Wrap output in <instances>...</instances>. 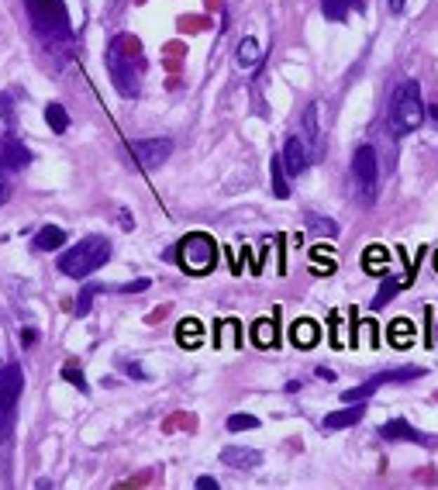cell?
Masks as SVG:
<instances>
[{"label": "cell", "mask_w": 438, "mask_h": 490, "mask_svg": "<svg viewBox=\"0 0 438 490\" xmlns=\"http://www.w3.org/2000/svg\"><path fill=\"white\" fill-rule=\"evenodd\" d=\"M107 259H111V242L100 239V235H86V239H80L73 249H66L59 256V273L73 277V280H83V277L97 273Z\"/></svg>", "instance_id": "obj_1"}, {"label": "cell", "mask_w": 438, "mask_h": 490, "mask_svg": "<svg viewBox=\"0 0 438 490\" xmlns=\"http://www.w3.org/2000/svg\"><path fill=\"white\" fill-rule=\"evenodd\" d=\"M425 121V104H421V83L418 80H404L394 93V107H390V131L404 135L414 131L418 124Z\"/></svg>", "instance_id": "obj_2"}, {"label": "cell", "mask_w": 438, "mask_h": 490, "mask_svg": "<svg viewBox=\"0 0 438 490\" xmlns=\"http://www.w3.org/2000/svg\"><path fill=\"white\" fill-rule=\"evenodd\" d=\"M352 180H356V201L369 207L380 194V159L373 145H359L352 156Z\"/></svg>", "instance_id": "obj_3"}, {"label": "cell", "mask_w": 438, "mask_h": 490, "mask_svg": "<svg viewBox=\"0 0 438 490\" xmlns=\"http://www.w3.org/2000/svg\"><path fill=\"white\" fill-rule=\"evenodd\" d=\"M21 390H25V373L18 363H7L0 369V442H7L14 432V411L21 401Z\"/></svg>", "instance_id": "obj_4"}, {"label": "cell", "mask_w": 438, "mask_h": 490, "mask_svg": "<svg viewBox=\"0 0 438 490\" xmlns=\"http://www.w3.org/2000/svg\"><path fill=\"white\" fill-rule=\"evenodd\" d=\"M214 263H218V242L207 232H194V235H187L180 242V266L187 273L204 277V273L214 270Z\"/></svg>", "instance_id": "obj_5"}, {"label": "cell", "mask_w": 438, "mask_h": 490, "mask_svg": "<svg viewBox=\"0 0 438 490\" xmlns=\"http://www.w3.org/2000/svg\"><path fill=\"white\" fill-rule=\"evenodd\" d=\"M28 4V14L35 21L41 35L48 39H66L69 35V18H66V7L62 0H25Z\"/></svg>", "instance_id": "obj_6"}, {"label": "cell", "mask_w": 438, "mask_h": 490, "mask_svg": "<svg viewBox=\"0 0 438 490\" xmlns=\"http://www.w3.org/2000/svg\"><path fill=\"white\" fill-rule=\"evenodd\" d=\"M138 69H142V62L124 55L121 45L107 52V73H111V83L121 97H138Z\"/></svg>", "instance_id": "obj_7"}, {"label": "cell", "mask_w": 438, "mask_h": 490, "mask_svg": "<svg viewBox=\"0 0 438 490\" xmlns=\"http://www.w3.org/2000/svg\"><path fill=\"white\" fill-rule=\"evenodd\" d=\"M380 435H383L387 442H418V446H425V449H435L438 446L435 435L418 432L407 418H390V421H383V425H380Z\"/></svg>", "instance_id": "obj_8"}, {"label": "cell", "mask_w": 438, "mask_h": 490, "mask_svg": "<svg viewBox=\"0 0 438 490\" xmlns=\"http://www.w3.org/2000/svg\"><path fill=\"white\" fill-rule=\"evenodd\" d=\"M128 152L135 156V163L145 166V169H156L173 156V142L169 138H142V142H131Z\"/></svg>", "instance_id": "obj_9"}, {"label": "cell", "mask_w": 438, "mask_h": 490, "mask_svg": "<svg viewBox=\"0 0 438 490\" xmlns=\"http://www.w3.org/2000/svg\"><path fill=\"white\" fill-rule=\"evenodd\" d=\"M283 169H286V176H300L307 166H311V152H307V145H304V138L300 135H290L286 138V145H283Z\"/></svg>", "instance_id": "obj_10"}, {"label": "cell", "mask_w": 438, "mask_h": 490, "mask_svg": "<svg viewBox=\"0 0 438 490\" xmlns=\"http://www.w3.org/2000/svg\"><path fill=\"white\" fill-rule=\"evenodd\" d=\"M0 159L11 166V169H25V166H32V152H28V145L21 138L4 135L0 138Z\"/></svg>", "instance_id": "obj_11"}, {"label": "cell", "mask_w": 438, "mask_h": 490, "mask_svg": "<svg viewBox=\"0 0 438 490\" xmlns=\"http://www.w3.org/2000/svg\"><path fill=\"white\" fill-rule=\"evenodd\" d=\"M304 145L311 156H321L324 149V138H321V104H311L304 111Z\"/></svg>", "instance_id": "obj_12"}, {"label": "cell", "mask_w": 438, "mask_h": 490, "mask_svg": "<svg viewBox=\"0 0 438 490\" xmlns=\"http://www.w3.org/2000/svg\"><path fill=\"white\" fill-rule=\"evenodd\" d=\"M221 463L232 466V470H248V466H259L263 463V452L245 449V446H228V449H221Z\"/></svg>", "instance_id": "obj_13"}, {"label": "cell", "mask_w": 438, "mask_h": 490, "mask_svg": "<svg viewBox=\"0 0 438 490\" xmlns=\"http://www.w3.org/2000/svg\"><path fill=\"white\" fill-rule=\"evenodd\" d=\"M362 414H366V404H362V401H359V404H349V408L328 414V418H324V428H328V432H335V428H349V425H359V421H362Z\"/></svg>", "instance_id": "obj_14"}, {"label": "cell", "mask_w": 438, "mask_h": 490, "mask_svg": "<svg viewBox=\"0 0 438 490\" xmlns=\"http://www.w3.org/2000/svg\"><path fill=\"white\" fill-rule=\"evenodd\" d=\"M62 242H66V232L59 225H45V228H39V235L32 239V249L35 252H52V249H62Z\"/></svg>", "instance_id": "obj_15"}, {"label": "cell", "mask_w": 438, "mask_h": 490, "mask_svg": "<svg viewBox=\"0 0 438 490\" xmlns=\"http://www.w3.org/2000/svg\"><path fill=\"white\" fill-rule=\"evenodd\" d=\"M252 342H255L259 349H273V345H277V322H273V318H259V322L252 325Z\"/></svg>", "instance_id": "obj_16"}, {"label": "cell", "mask_w": 438, "mask_h": 490, "mask_svg": "<svg viewBox=\"0 0 438 490\" xmlns=\"http://www.w3.org/2000/svg\"><path fill=\"white\" fill-rule=\"evenodd\" d=\"M290 338H293V345H300V349H311V345L318 342V325H314L311 318H300V322H293Z\"/></svg>", "instance_id": "obj_17"}, {"label": "cell", "mask_w": 438, "mask_h": 490, "mask_svg": "<svg viewBox=\"0 0 438 490\" xmlns=\"http://www.w3.org/2000/svg\"><path fill=\"white\" fill-rule=\"evenodd\" d=\"M352 7L362 11V0H321V14H324L328 21H345Z\"/></svg>", "instance_id": "obj_18"}, {"label": "cell", "mask_w": 438, "mask_h": 490, "mask_svg": "<svg viewBox=\"0 0 438 490\" xmlns=\"http://www.w3.org/2000/svg\"><path fill=\"white\" fill-rule=\"evenodd\" d=\"M176 331H180L176 338H180V345H183V349H197L200 342H204V325H200L197 318H187V322H180V328H176Z\"/></svg>", "instance_id": "obj_19"}, {"label": "cell", "mask_w": 438, "mask_h": 490, "mask_svg": "<svg viewBox=\"0 0 438 490\" xmlns=\"http://www.w3.org/2000/svg\"><path fill=\"white\" fill-rule=\"evenodd\" d=\"M418 376H425L421 366H400V369H387V373H380L373 380H376V387H383V383H407V380H418Z\"/></svg>", "instance_id": "obj_20"}, {"label": "cell", "mask_w": 438, "mask_h": 490, "mask_svg": "<svg viewBox=\"0 0 438 490\" xmlns=\"http://www.w3.org/2000/svg\"><path fill=\"white\" fill-rule=\"evenodd\" d=\"M235 59H239L241 69H255V66H259V59H263V52H259V41H255V39H241L239 41V52H235Z\"/></svg>", "instance_id": "obj_21"}, {"label": "cell", "mask_w": 438, "mask_h": 490, "mask_svg": "<svg viewBox=\"0 0 438 490\" xmlns=\"http://www.w3.org/2000/svg\"><path fill=\"white\" fill-rule=\"evenodd\" d=\"M387 338H390L397 349H407V345L414 342V325H411L407 318H397V322L390 325V331H387Z\"/></svg>", "instance_id": "obj_22"}, {"label": "cell", "mask_w": 438, "mask_h": 490, "mask_svg": "<svg viewBox=\"0 0 438 490\" xmlns=\"http://www.w3.org/2000/svg\"><path fill=\"white\" fill-rule=\"evenodd\" d=\"M270 173H273V190H277L279 201H286L290 197V176H286V169H283V159L279 156H273V163H270Z\"/></svg>", "instance_id": "obj_23"}, {"label": "cell", "mask_w": 438, "mask_h": 490, "mask_svg": "<svg viewBox=\"0 0 438 490\" xmlns=\"http://www.w3.org/2000/svg\"><path fill=\"white\" fill-rule=\"evenodd\" d=\"M45 121H48V128H52L55 135L69 131V114H66L62 104H48V107H45Z\"/></svg>", "instance_id": "obj_24"}, {"label": "cell", "mask_w": 438, "mask_h": 490, "mask_svg": "<svg viewBox=\"0 0 438 490\" xmlns=\"http://www.w3.org/2000/svg\"><path fill=\"white\" fill-rule=\"evenodd\" d=\"M387 259H390V256H387V249H383V245H369V252H366V259H362V263H366V270H369V273H387Z\"/></svg>", "instance_id": "obj_25"}, {"label": "cell", "mask_w": 438, "mask_h": 490, "mask_svg": "<svg viewBox=\"0 0 438 490\" xmlns=\"http://www.w3.org/2000/svg\"><path fill=\"white\" fill-rule=\"evenodd\" d=\"M11 190H14V169L0 159V204L11 201Z\"/></svg>", "instance_id": "obj_26"}, {"label": "cell", "mask_w": 438, "mask_h": 490, "mask_svg": "<svg viewBox=\"0 0 438 490\" xmlns=\"http://www.w3.org/2000/svg\"><path fill=\"white\" fill-rule=\"evenodd\" d=\"M373 394H376V380H366V383L356 387V390H345L342 401H345V404H356V401H366V397H373Z\"/></svg>", "instance_id": "obj_27"}, {"label": "cell", "mask_w": 438, "mask_h": 490, "mask_svg": "<svg viewBox=\"0 0 438 490\" xmlns=\"http://www.w3.org/2000/svg\"><path fill=\"white\" fill-rule=\"evenodd\" d=\"M252 428H259L255 414H232L228 418V432H252Z\"/></svg>", "instance_id": "obj_28"}, {"label": "cell", "mask_w": 438, "mask_h": 490, "mask_svg": "<svg viewBox=\"0 0 438 490\" xmlns=\"http://www.w3.org/2000/svg\"><path fill=\"white\" fill-rule=\"evenodd\" d=\"M97 293H104V286H97V284H90L86 290L80 293V300H77V314H86L90 307H93V297Z\"/></svg>", "instance_id": "obj_29"}, {"label": "cell", "mask_w": 438, "mask_h": 490, "mask_svg": "<svg viewBox=\"0 0 438 490\" xmlns=\"http://www.w3.org/2000/svg\"><path fill=\"white\" fill-rule=\"evenodd\" d=\"M0 118H4L7 128L14 124V97L11 93H0Z\"/></svg>", "instance_id": "obj_30"}, {"label": "cell", "mask_w": 438, "mask_h": 490, "mask_svg": "<svg viewBox=\"0 0 438 490\" xmlns=\"http://www.w3.org/2000/svg\"><path fill=\"white\" fill-rule=\"evenodd\" d=\"M62 376H66L69 383H77L80 390H86V380H83V373H80L77 366H66V369H62Z\"/></svg>", "instance_id": "obj_31"}, {"label": "cell", "mask_w": 438, "mask_h": 490, "mask_svg": "<svg viewBox=\"0 0 438 490\" xmlns=\"http://www.w3.org/2000/svg\"><path fill=\"white\" fill-rule=\"evenodd\" d=\"M138 290H149V280H135V284L121 286V293H138Z\"/></svg>", "instance_id": "obj_32"}, {"label": "cell", "mask_w": 438, "mask_h": 490, "mask_svg": "<svg viewBox=\"0 0 438 490\" xmlns=\"http://www.w3.org/2000/svg\"><path fill=\"white\" fill-rule=\"evenodd\" d=\"M21 345H35V328H25L21 331Z\"/></svg>", "instance_id": "obj_33"}, {"label": "cell", "mask_w": 438, "mask_h": 490, "mask_svg": "<svg viewBox=\"0 0 438 490\" xmlns=\"http://www.w3.org/2000/svg\"><path fill=\"white\" fill-rule=\"evenodd\" d=\"M197 487H200V490H218V480H211V477H200Z\"/></svg>", "instance_id": "obj_34"}, {"label": "cell", "mask_w": 438, "mask_h": 490, "mask_svg": "<svg viewBox=\"0 0 438 490\" xmlns=\"http://www.w3.org/2000/svg\"><path fill=\"white\" fill-rule=\"evenodd\" d=\"M425 118H432V121L438 124V104H428V107H425Z\"/></svg>", "instance_id": "obj_35"}, {"label": "cell", "mask_w": 438, "mask_h": 490, "mask_svg": "<svg viewBox=\"0 0 438 490\" xmlns=\"http://www.w3.org/2000/svg\"><path fill=\"white\" fill-rule=\"evenodd\" d=\"M318 376H321V380H335V373H331L328 366H321V369H318Z\"/></svg>", "instance_id": "obj_36"}, {"label": "cell", "mask_w": 438, "mask_h": 490, "mask_svg": "<svg viewBox=\"0 0 438 490\" xmlns=\"http://www.w3.org/2000/svg\"><path fill=\"white\" fill-rule=\"evenodd\" d=\"M404 4H407V0H390V11H394V14H400V11H404Z\"/></svg>", "instance_id": "obj_37"}, {"label": "cell", "mask_w": 438, "mask_h": 490, "mask_svg": "<svg viewBox=\"0 0 438 490\" xmlns=\"http://www.w3.org/2000/svg\"><path fill=\"white\" fill-rule=\"evenodd\" d=\"M435 266H438V256H435Z\"/></svg>", "instance_id": "obj_38"}]
</instances>
